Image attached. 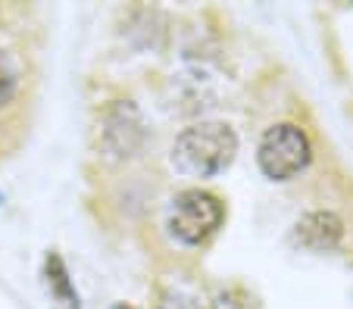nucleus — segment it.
Masks as SVG:
<instances>
[{
    "label": "nucleus",
    "mask_w": 353,
    "mask_h": 309,
    "mask_svg": "<svg viewBox=\"0 0 353 309\" xmlns=\"http://www.w3.org/2000/svg\"><path fill=\"white\" fill-rule=\"evenodd\" d=\"M0 200H3V194H0Z\"/></svg>",
    "instance_id": "9b49d317"
},
{
    "label": "nucleus",
    "mask_w": 353,
    "mask_h": 309,
    "mask_svg": "<svg viewBox=\"0 0 353 309\" xmlns=\"http://www.w3.org/2000/svg\"><path fill=\"white\" fill-rule=\"evenodd\" d=\"M344 235V222H341L334 213H307L294 225V244L303 250H313V253H325V250H334Z\"/></svg>",
    "instance_id": "39448f33"
},
{
    "label": "nucleus",
    "mask_w": 353,
    "mask_h": 309,
    "mask_svg": "<svg viewBox=\"0 0 353 309\" xmlns=\"http://www.w3.org/2000/svg\"><path fill=\"white\" fill-rule=\"evenodd\" d=\"M116 309H128V306H116Z\"/></svg>",
    "instance_id": "9d476101"
},
{
    "label": "nucleus",
    "mask_w": 353,
    "mask_h": 309,
    "mask_svg": "<svg viewBox=\"0 0 353 309\" xmlns=\"http://www.w3.org/2000/svg\"><path fill=\"white\" fill-rule=\"evenodd\" d=\"M16 94H19V66L7 50H0V109L13 103Z\"/></svg>",
    "instance_id": "0eeeda50"
},
{
    "label": "nucleus",
    "mask_w": 353,
    "mask_h": 309,
    "mask_svg": "<svg viewBox=\"0 0 353 309\" xmlns=\"http://www.w3.org/2000/svg\"><path fill=\"white\" fill-rule=\"evenodd\" d=\"M234 153H238V135L225 122H197L188 125L179 138H175L172 156L185 172L210 178L219 175L222 169L232 166Z\"/></svg>",
    "instance_id": "f257e3e1"
},
{
    "label": "nucleus",
    "mask_w": 353,
    "mask_h": 309,
    "mask_svg": "<svg viewBox=\"0 0 353 309\" xmlns=\"http://www.w3.org/2000/svg\"><path fill=\"white\" fill-rule=\"evenodd\" d=\"M222 219H225V206H222L219 197L200 188H188L172 197L166 225L175 241L188 244V247H197L210 235L219 231Z\"/></svg>",
    "instance_id": "f03ea898"
},
{
    "label": "nucleus",
    "mask_w": 353,
    "mask_h": 309,
    "mask_svg": "<svg viewBox=\"0 0 353 309\" xmlns=\"http://www.w3.org/2000/svg\"><path fill=\"white\" fill-rule=\"evenodd\" d=\"M103 147L113 156H132L134 150L144 141V122H141V113L134 109V103H116V107L107 109L103 116Z\"/></svg>",
    "instance_id": "20e7f679"
},
{
    "label": "nucleus",
    "mask_w": 353,
    "mask_h": 309,
    "mask_svg": "<svg viewBox=\"0 0 353 309\" xmlns=\"http://www.w3.org/2000/svg\"><path fill=\"white\" fill-rule=\"evenodd\" d=\"M310 156H313V147H310L307 131L300 125H291V122L269 128L260 141V150H256L260 169L272 182H288V178L300 175L310 166Z\"/></svg>",
    "instance_id": "7ed1b4c3"
},
{
    "label": "nucleus",
    "mask_w": 353,
    "mask_h": 309,
    "mask_svg": "<svg viewBox=\"0 0 353 309\" xmlns=\"http://www.w3.org/2000/svg\"><path fill=\"white\" fill-rule=\"evenodd\" d=\"M160 309H200V303L191 294H181V290H166L160 297Z\"/></svg>",
    "instance_id": "6e6552de"
},
{
    "label": "nucleus",
    "mask_w": 353,
    "mask_h": 309,
    "mask_svg": "<svg viewBox=\"0 0 353 309\" xmlns=\"http://www.w3.org/2000/svg\"><path fill=\"white\" fill-rule=\"evenodd\" d=\"M216 309H244V300H234V294H222L219 300H216Z\"/></svg>",
    "instance_id": "1a4fd4ad"
},
{
    "label": "nucleus",
    "mask_w": 353,
    "mask_h": 309,
    "mask_svg": "<svg viewBox=\"0 0 353 309\" xmlns=\"http://www.w3.org/2000/svg\"><path fill=\"white\" fill-rule=\"evenodd\" d=\"M44 275H47V288H50L54 300L60 303L63 309H79V294H75L72 281H69L66 262H63L57 253H50L44 259Z\"/></svg>",
    "instance_id": "423d86ee"
}]
</instances>
